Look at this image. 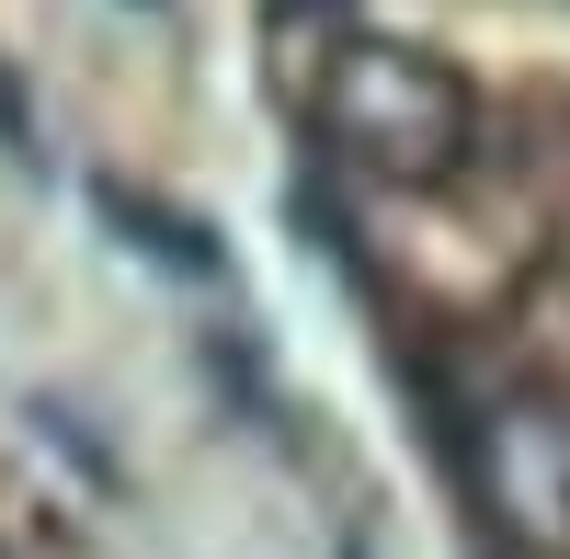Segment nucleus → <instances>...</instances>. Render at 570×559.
Masks as SVG:
<instances>
[{
  "mask_svg": "<svg viewBox=\"0 0 570 559\" xmlns=\"http://www.w3.org/2000/svg\"><path fill=\"white\" fill-rule=\"evenodd\" d=\"M320 137L389 183H445L480 149V91L411 35H343L320 58Z\"/></svg>",
  "mask_w": 570,
  "mask_h": 559,
  "instance_id": "nucleus-1",
  "label": "nucleus"
},
{
  "mask_svg": "<svg viewBox=\"0 0 570 559\" xmlns=\"http://www.w3.org/2000/svg\"><path fill=\"white\" fill-rule=\"evenodd\" d=\"M456 457H468L480 514L525 548V559H570V400H548V389H491V400L456 423Z\"/></svg>",
  "mask_w": 570,
  "mask_h": 559,
  "instance_id": "nucleus-2",
  "label": "nucleus"
}]
</instances>
